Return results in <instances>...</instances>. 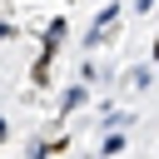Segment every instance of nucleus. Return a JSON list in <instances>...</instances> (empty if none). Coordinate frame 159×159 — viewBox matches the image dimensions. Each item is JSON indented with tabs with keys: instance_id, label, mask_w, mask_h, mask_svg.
Here are the masks:
<instances>
[{
	"instance_id": "obj_1",
	"label": "nucleus",
	"mask_w": 159,
	"mask_h": 159,
	"mask_svg": "<svg viewBox=\"0 0 159 159\" xmlns=\"http://www.w3.org/2000/svg\"><path fill=\"white\" fill-rule=\"evenodd\" d=\"M114 20H119V5H104V10H99V20L89 25V45H104V40H109V30H114Z\"/></svg>"
},
{
	"instance_id": "obj_2",
	"label": "nucleus",
	"mask_w": 159,
	"mask_h": 159,
	"mask_svg": "<svg viewBox=\"0 0 159 159\" xmlns=\"http://www.w3.org/2000/svg\"><path fill=\"white\" fill-rule=\"evenodd\" d=\"M60 40H65V20H50V30H45V55H50V60H55Z\"/></svg>"
},
{
	"instance_id": "obj_3",
	"label": "nucleus",
	"mask_w": 159,
	"mask_h": 159,
	"mask_svg": "<svg viewBox=\"0 0 159 159\" xmlns=\"http://www.w3.org/2000/svg\"><path fill=\"white\" fill-rule=\"evenodd\" d=\"M75 104H84V84H75V89H70V94H65V104H60V109H65V114H70V109H75Z\"/></svg>"
},
{
	"instance_id": "obj_4",
	"label": "nucleus",
	"mask_w": 159,
	"mask_h": 159,
	"mask_svg": "<svg viewBox=\"0 0 159 159\" xmlns=\"http://www.w3.org/2000/svg\"><path fill=\"white\" fill-rule=\"evenodd\" d=\"M119 149H124V134H109V139H104V159H109V154H119Z\"/></svg>"
},
{
	"instance_id": "obj_5",
	"label": "nucleus",
	"mask_w": 159,
	"mask_h": 159,
	"mask_svg": "<svg viewBox=\"0 0 159 159\" xmlns=\"http://www.w3.org/2000/svg\"><path fill=\"white\" fill-rule=\"evenodd\" d=\"M134 10H139V15H144V10H154V0H134Z\"/></svg>"
}]
</instances>
